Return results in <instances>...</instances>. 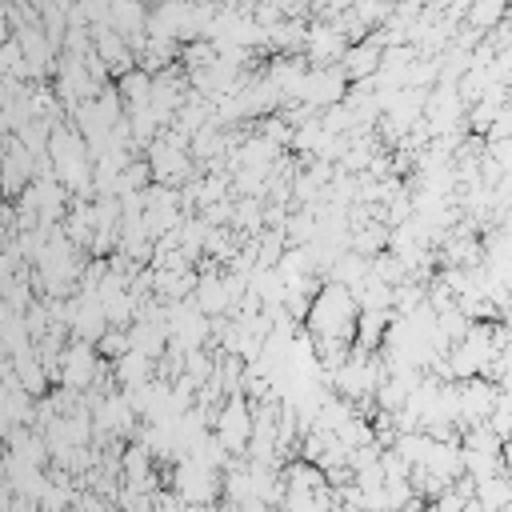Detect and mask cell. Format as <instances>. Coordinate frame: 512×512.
<instances>
[{
	"label": "cell",
	"mask_w": 512,
	"mask_h": 512,
	"mask_svg": "<svg viewBox=\"0 0 512 512\" xmlns=\"http://www.w3.org/2000/svg\"><path fill=\"white\" fill-rule=\"evenodd\" d=\"M252 440V416H248V404L240 396H232L224 404V416H220V444L228 452H244Z\"/></svg>",
	"instance_id": "1"
}]
</instances>
